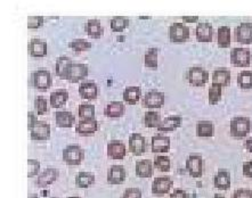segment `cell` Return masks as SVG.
<instances>
[{"mask_svg":"<svg viewBox=\"0 0 252 198\" xmlns=\"http://www.w3.org/2000/svg\"><path fill=\"white\" fill-rule=\"evenodd\" d=\"M196 135L201 138H211L215 135V124L212 121L201 120L196 124Z\"/></svg>","mask_w":252,"mask_h":198,"instance_id":"cell-30","label":"cell"},{"mask_svg":"<svg viewBox=\"0 0 252 198\" xmlns=\"http://www.w3.org/2000/svg\"><path fill=\"white\" fill-rule=\"evenodd\" d=\"M111 28L114 32H122L128 28L129 19L126 16H114L111 19Z\"/></svg>","mask_w":252,"mask_h":198,"instance_id":"cell-39","label":"cell"},{"mask_svg":"<svg viewBox=\"0 0 252 198\" xmlns=\"http://www.w3.org/2000/svg\"><path fill=\"white\" fill-rule=\"evenodd\" d=\"M40 162L37 160H28V176L29 178H33V176L38 175L40 172Z\"/></svg>","mask_w":252,"mask_h":198,"instance_id":"cell-44","label":"cell"},{"mask_svg":"<svg viewBox=\"0 0 252 198\" xmlns=\"http://www.w3.org/2000/svg\"><path fill=\"white\" fill-rule=\"evenodd\" d=\"M217 44L220 48H229L232 44V31L229 27H219L217 30Z\"/></svg>","mask_w":252,"mask_h":198,"instance_id":"cell-31","label":"cell"},{"mask_svg":"<svg viewBox=\"0 0 252 198\" xmlns=\"http://www.w3.org/2000/svg\"><path fill=\"white\" fill-rule=\"evenodd\" d=\"M251 57L249 48L236 47L230 52V64L235 67H249L251 64Z\"/></svg>","mask_w":252,"mask_h":198,"instance_id":"cell-2","label":"cell"},{"mask_svg":"<svg viewBox=\"0 0 252 198\" xmlns=\"http://www.w3.org/2000/svg\"><path fill=\"white\" fill-rule=\"evenodd\" d=\"M63 161L67 165H79L85 158V150L79 145H69L63 149Z\"/></svg>","mask_w":252,"mask_h":198,"instance_id":"cell-4","label":"cell"},{"mask_svg":"<svg viewBox=\"0 0 252 198\" xmlns=\"http://www.w3.org/2000/svg\"><path fill=\"white\" fill-rule=\"evenodd\" d=\"M78 114L81 120H86V118H96L95 106L92 105V104H81L78 109Z\"/></svg>","mask_w":252,"mask_h":198,"instance_id":"cell-40","label":"cell"},{"mask_svg":"<svg viewBox=\"0 0 252 198\" xmlns=\"http://www.w3.org/2000/svg\"><path fill=\"white\" fill-rule=\"evenodd\" d=\"M252 130V121L247 116H235L230 120L229 132L233 138L242 139Z\"/></svg>","mask_w":252,"mask_h":198,"instance_id":"cell-1","label":"cell"},{"mask_svg":"<svg viewBox=\"0 0 252 198\" xmlns=\"http://www.w3.org/2000/svg\"><path fill=\"white\" fill-rule=\"evenodd\" d=\"M89 73V67L88 65L82 63H73L71 65V68L67 74L66 80L72 82V84H77V82L84 80L85 78H87Z\"/></svg>","mask_w":252,"mask_h":198,"instance_id":"cell-12","label":"cell"},{"mask_svg":"<svg viewBox=\"0 0 252 198\" xmlns=\"http://www.w3.org/2000/svg\"><path fill=\"white\" fill-rule=\"evenodd\" d=\"M187 80L193 87H203L209 81V72L201 66H192L187 72Z\"/></svg>","mask_w":252,"mask_h":198,"instance_id":"cell-6","label":"cell"},{"mask_svg":"<svg viewBox=\"0 0 252 198\" xmlns=\"http://www.w3.org/2000/svg\"><path fill=\"white\" fill-rule=\"evenodd\" d=\"M232 198H252V190L251 189H237L234 192Z\"/></svg>","mask_w":252,"mask_h":198,"instance_id":"cell-47","label":"cell"},{"mask_svg":"<svg viewBox=\"0 0 252 198\" xmlns=\"http://www.w3.org/2000/svg\"><path fill=\"white\" fill-rule=\"evenodd\" d=\"M172 186H174V181L169 176H159V178L154 179L152 183V194L153 195L162 196L167 195L170 192Z\"/></svg>","mask_w":252,"mask_h":198,"instance_id":"cell-10","label":"cell"},{"mask_svg":"<svg viewBox=\"0 0 252 198\" xmlns=\"http://www.w3.org/2000/svg\"><path fill=\"white\" fill-rule=\"evenodd\" d=\"M98 130V121L96 118H86V120H80L75 127V132L79 136L87 137L93 136L94 133Z\"/></svg>","mask_w":252,"mask_h":198,"instance_id":"cell-14","label":"cell"},{"mask_svg":"<svg viewBox=\"0 0 252 198\" xmlns=\"http://www.w3.org/2000/svg\"><path fill=\"white\" fill-rule=\"evenodd\" d=\"M164 102L165 95L162 91H158V90H151V91L146 92L142 99L143 107L150 109L151 111L161 109L164 105Z\"/></svg>","mask_w":252,"mask_h":198,"instance_id":"cell-7","label":"cell"},{"mask_svg":"<svg viewBox=\"0 0 252 198\" xmlns=\"http://www.w3.org/2000/svg\"><path fill=\"white\" fill-rule=\"evenodd\" d=\"M232 185L230 172L227 169H219L217 174L214 176V186L219 190H228Z\"/></svg>","mask_w":252,"mask_h":198,"instance_id":"cell-21","label":"cell"},{"mask_svg":"<svg viewBox=\"0 0 252 198\" xmlns=\"http://www.w3.org/2000/svg\"><path fill=\"white\" fill-rule=\"evenodd\" d=\"M126 169L122 165H112L107 171V182L110 185H121L126 181Z\"/></svg>","mask_w":252,"mask_h":198,"instance_id":"cell-19","label":"cell"},{"mask_svg":"<svg viewBox=\"0 0 252 198\" xmlns=\"http://www.w3.org/2000/svg\"><path fill=\"white\" fill-rule=\"evenodd\" d=\"M183 122V118L178 115H174V116L165 117L159 128H158V131L160 132H171L175 131L176 129L181 128Z\"/></svg>","mask_w":252,"mask_h":198,"instance_id":"cell-29","label":"cell"},{"mask_svg":"<svg viewBox=\"0 0 252 198\" xmlns=\"http://www.w3.org/2000/svg\"><path fill=\"white\" fill-rule=\"evenodd\" d=\"M85 31L89 37L93 39H99L103 37L104 34V28L102 27L99 20L93 19L87 21V23L85 24Z\"/></svg>","mask_w":252,"mask_h":198,"instance_id":"cell-25","label":"cell"},{"mask_svg":"<svg viewBox=\"0 0 252 198\" xmlns=\"http://www.w3.org/2000/svg\"><path fill=\"white\" fill-rule=\"evenodd\" d=\"M95 174L92 173V172H79L77 176H75V185L82 189L89 188V187L95 183Z\"/></svg>","mask_w":252,"mask_h":198,"instance_id":"cell-33","label":"cell"},{"mask_svg":"<svg viewBox=\"0 0 252 198\" xmlns=\"http://www.w3.org/2000/svg\"><path fill=\"white\" fill-rule=\"evenodd\" d=\"M182 20H183L184 23L193 24V23H196L197 21H199V16H196V15H194V16H183Z\"/></svg>","mask_w":252,"mask_h":198,"instance_id":"cell-51","label":"cell"},{"mask_svg":"<svg viewBox=\"0 0 252 198\" xmlns=\"http://www.w3.org/2000/svg\"><path fill=\"white\" fill-rule=\"evenodd\" d=\"M32 85L38 90H47L53 85V75L46 68H39L32 73Z\"/></svg>","mask_w":252,"mask_h":198,"instance_id":"cell-5","label":"cell"},{"mask_svg":"<svg viewBox=\"0 0 252 198\" xmlns=\"http://www.w3.org/2000/svg\"><path fill=\"white\" fill-rule=\"evenodd\" d=\"M29 54L32 57H45L47 55V41L45 39H31L28 46Z\"/></svg>","mask_w":252,"mask_h":198,"instance_id":"cell-20","label":"cell"},{"mask_svg":"<svg viewBox=\"0 0 252 198\" xmlns=\"http://www.w3.org/2000/svg\"><path fill=\"white\" fill-rule=\"evenodd\" d=\"M67 99H69V92H67V90L65 89L56 90V91L50 93V98H49L50 106H52L53 109H61V107L65 105Z\"/></svg>","mask_w":252,"mask_h":198,"instance_id":"cell-27","label":"cell"},{"mask_svg":"<svg viewBox=\"0 0 252 198\" xmlns=\"http://www.w3.org/2000/svg\"><path fill=\"white\" fill-rule=\"evenodd\" d=\"M162 118L159 112L157 111H147L144 114V123H145L146 128H156L158 129L162 123Z\"/></svg>","mask_w":252,"mask_h":198,"instance_id":"cell-35","label":"cell"},{"mask_svg":"<svg viewBox=\"0 0 252 198\" xmlns=\"http://www.w3.org/2000/svg\"><path fill=\"white\" fill-rule=\"evenodd\" d=\"M37 122H38L37 115H35L33 112L29 111L28 112V128H29V130H31V129L34 127V124L37 123Z\"/></svg>","mask_w":252,"mask_h":198,"instance_id":"cell-49","label":"cell"},{"mask_svg":"<svg viewBox=\"0 0 252 198\" xmlns=\"http://www.w3.org/2000/svg\"><path fill=\"white\" fill-rule=\"evenodd\" d=\"M158 55H159V48L153 47V48L147 49L145 56H144L145 66L152 68V70H157L158 66H159V63H158Z\"/></svg>","mask_w":252,"mask_h":198,"instance_id":"cell-36","label":"cell"},{"mask_svg":"<svg viewBox=\"0 0 252 198\" xmlns=\"http://www.w3.org/2000/svg\"><path fill=\"white\" fill-rule=\"evenodd\" d=\"M136 175L139 178H151L153 175V163L150 160L136 162Z\"/></svg>","mask_w":252,"mask_h":198,"instance_id":"cell-32","label":"cell"},{"mask_svg":"<svg viewBox=\"0 0 252 198\" xmlns=\"http://www.w3.org/2000/svg\"><path fill=\"white\" fill-rule=\"evenodd\" d=\"M214 27L209 22H201L197 24L195 28V37L196 40L199 42H203V44H209L214 39Z\"/></svg>","mask_w":252,"mask_h":198,"instance_id":"cell-15","label":"cell"},{"mask_svg":"<svg viewBox=\"0 0 252 198\" xmlns=\"http://www.w3.org/2000/svg\"><path fill=\"white\" fill-rule=\"evenodd\" d=\"M67 198H80V197H77V196H71V197H67Z\"/></svg>","mask_w":252,"mask_h":198,"instance_id":"cell-55","label":"cell"},{"mask_svg":"<svg viewBox=\"0 0 252 198\" xmlns=\"http://www.w3.org/2000/svg\"><path fill=\"white\" fill-rule=\"evenodd\" d=\"M142 97V89L139 87H127L124 91V100L129 105H136Z\"/></svg>","mask_w":252,"mask_h":198,"instance_id":"cell-34","label":"cell"},{"mask_svg":"<svg viewBox=\"0 0 252 198\" xmlns=\"http://www.w3.org/2000/svg\"><path fill=\"white\" fill-rule=\"evenodd\" d=\"M214 198H225L222 195H220V194H215Z\"/></svg>","mask_w":252,"mask_h":198,"instance_id":"cell-54","label":"cell"},{"mask_svg":"<svg viewBox=\"0 0 252 198\" xmlns=\"http://www.w3.org/2000/svg\"><path fill=\"white\" fill-rule=\"evenodd\" d=\"M146 139L140 133H131L129 137V150L131 154L139 156L146 152Z\"/></svg>","mask_w":252,"mask_h":198,"instance_id":"cell-11","label":"cell"},{"mask_svg":"<svg viewBox=\"0 0 252 198\" xmlns=\"http://www.w3.org/2000/svg\"><path fill=\"white\" fill-rule=\"evenodd\" d=\"M125 113H126L125 104L122 102H118V100L107 104L105 110H104V114L110 118L121 117Z\"/></svg>","mask_w":252,"mask_h":198,"instance_id":"cell-28","label":"cell"},{"mask_svg":"<svg viewBox=\"0 0 252 198\" xmlns=\"http://www.w3.org/2000/svg\"><path fill=\"white\" fill-rule=\"evenodd\" d=\"M55 121L59 128H72L75 122V117L69 111H59L55 113Z\"/></svg>","mask_w":252,"mask_h":198,"instance_id":"cell-26","label":"cell"},{"mask_svg":"<svg viewBox=\"0 0 252 198\" xmlns=\"http://www.w3.org/2000/svg\"><path fill=\"white\" fill-rule=\"evenodd\" d=\"M186 170L192 178H201L203 174V158L199 154H190L186 160Z\"/></svg>","mask_w":252,"mask_h":198,"instance_id":"cell-8","label":"cell"},{"mask_svg":"<svg viewBox=\"0 0 252 198\" xmlns=\"http://www.w3.org/2000/svg\"><path fill=\"white\" fill-rule=\"evenodd\" d=\"M242 172H243V175L244 176L252 179V160L251 161L243 162V164H242Z\"/></svg>","mask_w":252,"mask_h":198,"instance_id":"cell-48","label":"cell"},{"mask_svg":"<svg viewBox=\"0 0 252 198\" xmlns=\"http://www.w3.org/2000/svg\"><path fill=\"white\" fill-rule=\"evenodd\" d=\"M244 146H246L248 152L252 153V137H250V138H248L246 140V142H244Z\"/></svg>","mask_w":252,"mask_h":198,"instance_id":"cell-52","label":"cell"},{"mask_svg":"<svg viewBox=\"0 0 252 198\" xmlns=\"http://www.w3.org/2000/svg\"><path fill=\"white\" fill-rule=\"evenodd\" d=\"M34 110L38 115H44L48 111V102L45 97L37 96L34 98Z\"/></svg>","mask_w":252,"mask_h":198,"instance_id":"cell-43","label":"cell"},{"mask_svg":"<svg viewBox=\"0 0 252 198\" xmlns=\"http://www.w3.org/2000/svg\"><path fill=\"white\" fill-rule=\"evenodd\" d=\"M208 96H209V104H210V105H216V104H218L221 100V97H222L221 85L212 84L210 85V88H209Z\"/></svg>","mask_w":252,"mask_h":198,"instance_id":"cell-38","label":"cell"},{"mask_svg":"<svg viewBox=\"0 0 252 198\" xmlns=\"http://www.w3.org/2000/svg\"><path fill=\"white\" fill-rule=\"evenodd\" d=\"M143 194L139 188H128L122 194L121 198H142Z\"/></svg>","mask_w":252,"mask_h":198,"instance_id":"cell-46","label":"cell"},{"mask_svg":"<svg viewBox=\"0 0 252 198\" xmlns=\"http://www.w3.org/2000/svg\"><path fill=\"white\" fill-rule=\"evenodd\" d=\"M237 85L241 89H252V71L243 70L237 74Z\"/></svg>","mask_w":252,"mask_h":198,"instance_id":"cell-37","label":"cell"},{"mask_svg":"<svg viewBox=\"0 0 252 198\" xmlns=\"http://www.w3.org/2000/svg\"><path fill=\"white\" fill-rule=\"evenodd\" d=\"M73 64L72 59L70 57L66 56H61L56 59V66H55V73L59 78L63 79V80H66L67 74H69V71L71 68V65Z\"/></svg>","mask_w":252,"mask_h":198,"instance_id":"cell-24","label":"cell"},{"mask_svg":"<svg viewBox=\"0 0 252 198\" xmlns=\"http://www.w3.org/2000/svg\"><path fill=\"white\" fill-rule=\"evenodd\" d=\"M45 19L41 15H32L28 17V28H39L44 25Z\"/></svg>","mask_w":252,"mask_h":198,"instance_id":"cell-45","label":"cell"},{"mask_svg":"<svg viewBox=\"0 0 252 198\" xmlns=\"http://www.w3.org/2000/svg\"><path fill=\"white\" fill-rule=\"evenodd\" d=\"M48 198H56V197H48Z\"/></svg>","mask_w":252,"mask_h":198,"instance_id":"cell-56","label":"cell"},{"mask_svg":"<svg viewBox=\"0 0 252 198\" xmlns=\"http://www.w3.org/2000/svg\"><path fill=\"white\" fill-rule=\"evenodd\" d=\"M50 130L49 124H47L45 121H38L34 124V127L30 130V136L32 140H37V141H44L50 138Z\"/></svg>","mask_w":252,"mask_h":198,"instance_id":"cell-16","label":"cell"},{"mask_svg":"<svg viewBox=\"0 0 252 198\" xmlns=\"http://www.w3.org/2000/svg\"><path fill=\"white\" fill-rule=\"evenodd\" d=\"M234 38L235 41L242 45L252 44V23L242 22L237 25L234 30Z\"/></svg>","mask_w":252,"mask_h":198,"instance_id":"cell-9","label":"cell"},{"mask_svg":"<svg viewBox=\"0 0 252 198\" xmlns=\"http://www.w3.org/2000/svg\"><path fill=\"white\" fill-rule=\"evenodd\" d=\"M168 34L174 44H184L189 38V28L185 23H172L169 27Z\"/></svg>","mask_w":252,"mask_h":198,"instance_id":"cell-3","label":"cell"},{"mask_svg":"<svg viewBox=\"0 0 252 198\" xmlns=\"http://www.w3.org/2000/svg\"><path fill=\"white\" fill-rule=\"evenodd\" d=\"M230 78H232V73L228 68L219 67L212 73V84L221 85L222 88L228 87L230 85Z\"/></svg>","mask_w":252,"mask_h":198,"instance_id":"cell-23","label":"cell"},{"mask_svg":"<svg viewBox=\"0 0 252 198\" xmlns=\"http://www.w3.org/2000/svg\"><path fill=\"white\" fill-rule=\"evenodd\" d=\"M170 149V138L168 136L158 133L151 139V150L152 153H167Z\"/></svg>","mask_w":252,"mask_h":198,"instance_id":"cell-13","label":"cell"},{"mask_svg":"<svg viewBox=\"0 0 252 198\" xmlns=\"http://www.w3.org/2000/svg\"><path fill=\"white\" fill-rule=\"evenodd\" d=\"M69 47L73 49L74 53L80 54L82 52H85V50L92 48V42H89L88 40H86V39H81V38L73 39V40L69 44Z\"/></svg>","mask_w":252,"mask_h":198,"instance_id":"cell-42","label":"cell"},{"mask_svg":"<svg viewBox=\"0 0 252 198\" xmlns=\"http://www.w3.org/2000/svg\"><path fill=\"white\" fill-rule=\"evenodd\" d=\"M79 95L84 99L94 100L97 98V95H98V87H97L95 82L84 81L79 85Z\"/></svg>","mask_w":252,"mask_h":198,"instance_id":"cell-22","label":"cell"},{"mask_svg":"<svg viewBox=\"0 0 252 198\" xmlns=\"http://www.w3.org/2000/svg\"><path fill=\"white\" fill-rule=\"evenodd\" d=\"M127 155L125 143L121 140H111L107 142V156L112 160H124Z\"/></svg>","mask_w":252,"mask_h":198,"instance_id":"cell-17","label":"cell"},{"mask_svg":"<svg viewBox=\"0 0 252 198\" xmlns=\"http://www.w3.org/2000/svg\"><path fill=\"white\" fill-rule=\"evenodd\" d=\"M28 198H38V195L37 194H29Z\"/></svg>","mask_w":252,"mask_h":198,"instance_id":"cell-53","label":"cell"},{"mask_svg":"<svg viewBox=\"0 0 252 198\" xmlns=\"http://www.w3.org/2000/svg\"><path fill=\"white\" fill-rule=\"evenodd\" d=\"M154 167L162 172H169L171 168L170 158L165 155H158L154 158Z\"/></svg>","mask_w":252,"mask_h":198,"instance_id":"cell-41","label":"cell"},{"mask_svg":"<svg viewBox=\"0 0 252 198\" xmlns=\"http://www.w3.org/2000/svg\"><path fill=\"white\" fill-rule=\"evenodd\" d=\"M170 198H189V194L183 189H175L174 192L170 194Z\"/></svg>","mask_w":252,"mask_h":198,"instance_id":"cell-50","label":"cell"},{"mask_svg":"<svg viewBox=\"0 0 252 198\" xmlns=\"http://www.w3.org/2000/svg\"><path fill=\"white\" fill-rule=\"evenodd\" d=\"M59 175H60V172L57 169H54V168L45 169V170L38 175V179L37 181H35V183H37L39 188H46V187H48L49 185H52V183L55 182L56 179L59 178Z\"/></svg>","mask_w":252,"mask_h":198,"instance_id":"cell-18","label":"cell"}]
</instances>
